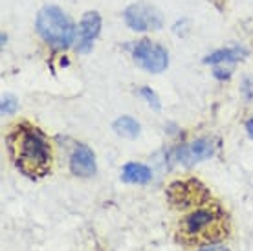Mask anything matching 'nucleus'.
Here are the masks:
<instances>
[{"mask_svg": "<svg viewBox=\"0 0 253 251\" xmlns=\"http://www.w3.org/2000/svg\"><path fill=\"white\" fill-rule=\"evenodd\" d=\"M17 169L30 178H42L50 170L51 149L42 132L32 125H19L7 138Z\"/></svg>", "mask_w": 253, "mask_h": 251, "instance_id": "obj_1", "label": "nucleus"}, {"mask_svg": "<svg viewBox=\"0 0 253 251\" xmlns=\"http://www.w3.org/2000/svg\"><path fill=\"white\" fill-rule=\"evenodd\" d=\"M178 235L187 244L218 242L226 237V216L216 206L198 208L182 220Z\"/></svg>", "mask_w": 253, "mask_h": 251, "instance_id": "obj_2", "label": "nucleus"}, {"mask_svg": "<svg viewBox=\"0 0 253 251\" xmlns=\"http://www.w3.org/2000/svg\"><path fill=\"white\" fill-rule=\"evenodd\" d=\"M37 33L53 48H68L74 42L76 28L64 11L55 6L42 7L37 15Z\"/></svg>", "mask_w": 253, "mask_h": 251, "instance_id": "obj_3", "label": "nucleus"}, {"mask_svg": "<svg viewBox=\"0 0 253 251\" xmlns=\"http://www.w3.org/2000/svg\"><path fill=\"white\" fill-rule=\"evenodd\" d=\"M167 198L174 208L185 209L204 204L209 198V193L198 180H184L171 183L167 187Z\"/></svg>", "mask_w": 253, "mask_h": 251, "instance_id": "obj_4", "label": "nucleus"}, {"mask_svg": "<svg viewBox=\"0 0 253 251\" xmlns=\"http://www.w3.org/2000/svg\"><path fill=\"white\" fill-rule=\"evenodd\" d=\"M132 55H134V61H136L143 70L151 72V74L164 72V70L167 68V64H169L167 51H165L160 44H154V42H151V41H147V39L134 44Z\"/></svg>", "mask_w": 253, "mask_h": 251, "instance_id": "obj_5", "label": "nucleus"}, {"mask_svg": "<svg viewBox=\"0 0 253 251\" xmlns=\"http://www.w3.org/2000/svg\"><path fill=\"white\" fill-rule=\"evenodd\" d=\"M125 22L134 32H149L162 28V15L147 4H132L125 9Z\"/></svg>", "mask_w": 253, "mask_h": 251, "instance_id": "obj_6", "label": "nucleus"}, {"mask_svg": "<svg viewBox=\"0 0 253 251\" xmlns=\"http://www.w3.org/2000/svg\"><path fill=\"white\" fill-rule=\"evenodd\" d=\"M213 154H215V145L208 138H200L189 145L178 147V149H174V152H172L174 160L184 165H195V164H198V162L209 160Z\"/></svg>", "mask_w": 253, "mask_h": 251, "instance_id": "obj_7", "label": "nucleus"}, {"mask_svg": "<svg viewBox=\"0 0 253 251\" xmlns=\"http://www.w3.org/2000/svg\"><path fill=\"white\" fill-rule=\"evenodd\" d=\"M99 30H101V17H99V13H84L81 24H79V33H77V51L79 53H88L92 50V44H94V41L99 35Z\"/></svg>", "mask_w": 253, "mask_h": 251, "instance_id": "obj_8", "label": "nucleus"}, {"mask_svg": "<svg viewBox=\"0 0 253 251\" xmlns=\"http://www.w3.org/2000/svg\"><path fill=\"white\" fill-rule=\"evenodd\" d=\"M70 170L76 176L88 178L95 172V156L86 145H77L70 156Z\"/></svg>", "mask_w": 253, "mask_h": 251, "instance_id": "obj_9", "label": "nucleus"}, {"mask_svg": "<svg viewBox=\"0 0 253 251\" xmlns=\"http://www.w3.org/2000/svg\"><path fill=\"white\" fill-rule=\"evenodd\" d=\"M151 169L143 164H126L121 170V180L126 183H147L151 182Z\"/></svg>", "mask_w": 253, "mask_h": 251, "instance_id": "obj_10", "label": "nucleus"}, {"mask_svg": "<svg viewBox=\"0 0 253 251\" xmlns=\"http://www.w3.org/2000/svg\"><path fill=\"white\" fill-rule=\"evenodd\" d=\"M248 55L246 48L241 46H233V48H226V50H218L215 53H211L204 59L206 64H218V63H235V61H241Z\"/></svg>", "mask_w": 253, "mask_h": 251, "instance_id": "obj_11", "label": "nucleus"}, {"mask_svg": "<svg viewBox=\"0 0 253 251\" xmlns=\"http://www.w3.org/2000/svg\"><path fill=\"white\" fill-rule=\"evenodd\" d=\"M114 130L120 134V136H123V138H138L139 134V123L134 118H130V116H121V118H118V120L114 121Z\"/></svg>", "mask_w": 253, "mask_h": 251, "instance_id": "obj_12", "label": "nucleus"}, {"mask_svg": "<svg viewBox=\"0 0 253 251\" xmlns=\"http://www.w3.org/2000/svg\"><path fill=\"white\" fill-rule=\"evenodd\" d=\"M139 95H141V97H145L147 103H149V105H151V107L154 108V110H160V107H162V105H160L158 95L154 94V92H152V90L149 86L139 88Z\"/></svg>", "mask_w": 253, "mask_h": 251, "instance_id": "obj_13", "label": "nucleus"}, {"mask_svg": "<svg viewBox=\"0 0 253 251\" xmlns=\"http://www.w3.org/2000/svg\"><path fill=\"white\" fill-rule=\"evenodd\" d=\"M17 110V99L13 95H4L2 97V114H13Z\"/></svg>", "mask_w": 253, "mask_h": 251, "instance_id": "obj_14", "label": "nucleus"}, {"mask_svg": "<svg viewBox=\"0 0 253 251\" xmlns=\"http://www.w3.org/2000/svg\"><path fill=\"white\" fill-rule=\"evenodd\" d=\"M242 92H244V97H246L248 101L252 99V79L250 77H246L244 79V83H242Z\"/></svg>", "mask_w": 253, "mask_h": 251, "instance_id": "obj_15", "label": "nucleus"}, {"mask_svg": "<svg viewBox=\"0 0 253 251\" xmlns=\"http://www.w3.org/2000/svg\"><path fill=\"white\" fill-rule=\"evenodd\" d=\"M229 70H222V68H215V77L216 79H228L229 77Z\"/></svg>", "mask_w": 253, "mask_h": 251, "instance_id": "obj_16", "label": "nucleus"}, {"mask_svg": "<svg viewBox=\"0 0 253 251\" xmlns=\"http://www.w3.org/2000/svg\"><path fill=\"white\" fill-rule=\"evenodd\" d=\"M200 251H229L228 248H224V246H206V248H202Z\"/></svg>", "mask_w": 253, "mask_h": 251, "instance_id": "obj_17", "label": "nucleus"}, {"mask_svg": "<svg viewBox=\"0 0 253 251\" xmlns=\"http://www.w3.org/2000/svg\"><path fill=\"white\" fill-rule=\"evenodd\" d=\"M246 132H248V136L253 139V118L246 121Z\"/></svg>", "mask_w": 253, "mask_h": 251, "instance_id": "obj_18", "label": "nucleus"}]
</instances>
